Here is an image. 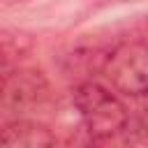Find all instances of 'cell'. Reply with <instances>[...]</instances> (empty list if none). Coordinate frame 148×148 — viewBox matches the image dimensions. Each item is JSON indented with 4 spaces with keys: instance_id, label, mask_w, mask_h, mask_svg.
Listing matches in <instances>:
<instances>
[{
    "instance_id": "1",
    "label": "cell",
    "mask_w": 148,
    "mask_h": 148,
    "mask_svg": "<svg viewBox=\"0 0 148 148\" xmlns=\"http://www.w3.org/2000/svg\"><path fill=\"white\" fill-rule=\"evenodd\" d=\"M74 106L92 139H109L123 132L130 120V113L120 97H116L106 86L97 81H86L76 86Z\"/></svg>"
},
{
    "instance_id": "2",
    "label": "cell",
    "mask_w": 148,
    "mask_h": 148,
    "mask_svg": "<svg viewBox=\"0 0 148 148\" xmlns=\"http://www.w3.org/2000/svg\"><path fill=\"white\" fill-rule=\"evenodd\" d=\"M109 83L127 97L148 95V44L146 42H123L118 44L102 65Z\"/></svg>"
},
{
    "instance_id": "3",
    "label": "cell",
    "mask_w": 148,
    "mask_h": 148,
    "mask_svg": "<svg viewBox=\"0 0 148 148\" xmlns=\"http://www.w3.org/2000/svg\"><path fill=\"white\" fill-rule=\"evenodd\" d=\"M49 92L46 79L35 69H16L5 74L2 86V106L7 111H23L39 104Z\"/></svg>"
},
{
    "instance_id": "4",
    "label": "cell",
    "mask_w": 148,
    "mask_h": 148,
    "mask_svg": "<svg viewBox=\"0 0 148 148\" xmlns=\"http://www.w3.org/2000/svg\"><path fill=\"white\" fill-rule=\"evenodd\" d=\"M0 148H56V136L42 123L16 118L5 125Z\"/></svg>"
},
{
    "instance_id": "5",
    "label": "cell",
    "mask_w": 148,
    "mask_h": 148,
    "mask_svg": "<svg viewBox=\"0 0 148 148\" xmlns=\"http://www.w3.org/2000/svg\"><path fill=\"white\" fill-rule=\"evenodd\" d=\"M14 2H21V0H5V5H14Z\"/></svg>"
}]
</instances>
